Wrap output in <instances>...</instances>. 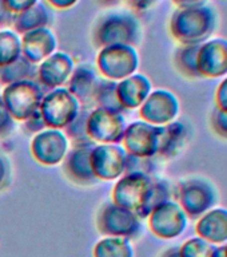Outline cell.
I'll return each mask as SVG.
<instances>
[{
  "mask_svg": "<svg viewBox=\"0 0 227 257\" xmlns=\"http://www.w3.org/2000/svg\"><path fill=\"white\" fill-rule=\"evenodd\" d=\"M218 26L215 8L207 4L176 8L170 18V34L179 44H202L211 39Z\"/></svg>",
  "mask_w": 227,
  "mask_h": 257,
  "instance_id": "1",
  "label": "cell"
},
{
  "mask_svg": "<svg viewBox=\"0 0 227 257\" xmlns=\"http://www.w3.org/2000/svg\"><path fill=\"white\" fill-rule=\"evenodd\" d=\"M142 38V26L135 14L130 11H112L96 20L92 30L95 47L103 48L114 44L135 47Z\"/></svg>",
  "mask_w": 227,
  "mask_h": 257,
  "instance_id": "2",
  "label": "cell"
},
{
  "mask_svg": "<svg viewBox=\"0 0 227 257\" xmlns=\"http://www.w3.org/2000/svg\"><path fill=\"white\" fill-rule=\"evenodd\" d=\"M174 197L191 220H198L218 204V190L211 181L202 177L180 181L174 188Z\"/></svg>",
  "mask_w": 227,
  "mask_h": 257,
  "instance_id": "3",
  "label": "cell"
},
{
  "mask_svg": "<svg viewBox=\"0 0 227 257\" xmlns=\"http://www.w3.org/2000/svg\"><path fill=\"white\" fill-rule=\"evenodd\" d=\"M43 96V88L34 80L7 84L2 94L8 112L16 120H27L39 111Z\"/></svg>",
  "mask_w": 227,
  "mask_h": 257,
  "instance_id": "4",
  "label": "cell"
},
{
  "mask_svg": "<svg viewBox=\"0 0 227 257\" xmlns=\"http://www.w3.org/2000/svg\"><path fill=\"white\" fill-rule=\"evenodd\" d=\"M96 226L102 234L120 238H135L139 236L142 226L140 218L135 213L115 202H106L99 209Z\"/></svg>",
  "mask_w": 227,
  "mask_h": 257,
  "instance_id": "5",
  "label": "cell"
},
{
  "mask_svg": "<svg viewBox=\"0 0 227 257\" xmlns=\"http://www.w3.org/2000/svg\"><path fill=\"white\" fill-rule=\"evenodd\" d=\"M98 71L106 79L122 80L132 75L139 64L135 47L127 44H114L100 48L98 58Z\"/></svg>",
  "mask_w": 227,
  "mask_h": 257,
  "instance_id": "6",
  "label": "cell"
},
{
  "mask_svg": "<svg viewBox=\"0 0 227 257\" xmlns=\"http://www.w3.org/2000/svg\"><path fill=\"white\" fill-rule=\"evenodd\" d=\"M48 128H64L75 119L80 111V103L67 88H54L43 96L39 108Z\"/></svg>",
  "mask_w": 227,
  "mask_h": 257,
  "instance_id": "7",
  "label": "cell"
},
{
  "mask_svg": "<svg viewBox=\"0 0 227 257\" xmlns=\"http://www.w3.org/2000/svg\"><path fill=\"white\" fill-rule=\"evenodd\" d=\"M126 122L119 111L96 107L90 112L87 119V134L96 144L122 142L126 132Z\"/></svg>",
  "mask_w": 227,
  "mask_h": 257,
  "instance_id": "8",
  "label": "cell"
},
{
  "mask_svg": "<svg viewBox=\"0 0 227 257\" xmlns=\"http://www.w3.org/2000/svg\"><path fill=\"white\" fill-rule=\"evenodd\" d=\"M154 181L155 178H152L148 174H140V173L124 174L123 178H120L119 182H116L115 188L112 190V202L130 209L138 216Z\"/></svg>",
  "mask_w": 227,
  "mask_h": 257,
  "instance_id": "9",
  "label": "cell"
},
{
  "mask_svg": "<svg viewBox=\"0 0 227 257\" xmlns=\"http://www.w3.org/2000/svg\"><path fill=\"white\" fill-rule=\"evenodd\" d=\"M147 218L151 232L163 240L175 238L187 228V216L179 204L174 200L159 205L152 210Z\"/></svg>",
  "mask_w": 227,
  "mask_h": 257,
  "instance_id": "10",
  "label": "cell"
},
{
  "mask_svg": "<svg viewBox=\"0 0 227 257\" xmlns=\"http://www.w3.org/2000/svg\"><path fill=\"white\" fill-rule=\"evenodd\" d=\"M162 126H154L144 120L132 122L126 127L124 149L128 154L152 158L158 154Z\"/></svg>",
  "mask_w": 227,
  "mask_h": 257,
  "instance_id": "11",
  "label": "cell"
},
{
  "mask_svg": "<svg viewBox=\"0 0 227 257\" xmlns=\"http://www.w3.org/2000/svg\"><path fill=\"white\" fill-rule=\"evenodd\" d=\"M127 152L120 145L100 144L91 150L92 172L99 181L115 180L124 173Z\"/></svg>",
  "mask_w": 227,
  "mask_h": 257,
  "instance_id": "12",
  "label": "cell"
},
{
  "mask_svg": "<svg viewBox=\"0 0 227 257\" xmlns=\"http://www.w3.org/2000/svg\"><path fill=\"white\" fill-rule=\"evenodd\" d=\"M179 114V100L168 90H155L150 92L140 106V118L154 126H166L174 122Z\"/></svg>",
  "mask_w": 227,
  "mask_h": 257,
  "instance_id": "13",
  "label": "cell"
},
{
  "mask_svg": "<svg viewBox=\"0 0 227 257\" xmlns=\"http://www.w3.org/2000/svg\"><path fill=\"white\" fill-rule=\"evenodd\" d=\"M196 66L200 78L215 79L227 75V39L214 38L199 44Z\"/></svg>",
  "mask_w": 227,
  "mask_h": 257,
  "instance_id": "14",
  "label": "cell"
},
{
  "mask_svg": "<svg viewBox=\"0 0 227 257\" xmlns=\"http://www.w3.org/2000/svg\"><path fill=\"white\" fill-rule=\"evenodd\" d=\"M32 156L43 165H58L68 152L67 137L58 128H44L31 144Z\"/></svg>",
  "mask_w": 227,
  "mask_h": 257,
  "instance_id": "15",
  "label": "cell"
},
{
  "mask_svg": "<svg viewBox=\"0 0 227 257\" xmlns=\"http://www.w3.org/2000/svg\"><path fill=\"white\" fill-rule=\"evenodd\" d=\"M67 82V90L80 104H83L84 107H91L95 104V96L102 83V78L92 66L86 63L79 64L74 68Z\"/></svg>",
  "mask_w": 227,
  "mask_h": 257,
  "instance_id": "16",
  "label": "cell"
},
{
  "mask_svg": "<svg viewBox=\"0 0 227 257\" xmlns=\"http://www.w3.org/2000/svg\"><path fill=\"white\" fill-rule=\"evenodd\" d=\"M22 55L31 63L39 64L56 50V38L48 27L32 30L22 35Z\"/></svg>",
  "mask_w": 227,
  "mask_h": 257,
  "instance_id": "17",
  "label": "cell"
},
{
  "mask_svg": "<svg viewBox=\"0 0 227 257\" xmlns=\"http://www.w3.org/2000/svg\"><path fill=\"white\" fill-rule=\"evenodd\" d=\"M94 146L74 148L63 158V170L68 180L78 185L99 182L91 166V150Z\"/></svg>",
  "mask_w": 227,
  "mask_h": 257,
  "instance_id": "18",
  "label": "cell"
},
{
  "mask_svg": "<svg viewBox=\"0 0 227 257\" xmlns=\"http://www.w3.org/2000/svg\"><path fill=\"white\" fill-rule=\"evenodd\" d=\"M72 71L74 62L71 56L64 52H54L38 66L40 83L50 88H58L66 83L70 79Z\"/></svg>",
  "mask_w": 227,
  "mask_h": 257,
  "instance_id": "19",
  "label": "cell"
},
{
  "mask_svg": "<svg viewBox=\"0 0 227 257\" xmlns=\"http://www.w3.org/2000/svg\"><path fill=\"white\" fill-rule=\"evenodd\" d=\"M195 232L198 237L210 244L224 245L227 242V209L212 208L196 221Z\"/></svg>",
  "mask_w": 227,
  "mask_h": 257,
  "instance_id": "20",
  "label": "cell"
},
{
  "mask_svg": "<svg viewBox=\"0 0 227 257\" xmlns=\"http://www.w3.org/2000/svg\"><path fill=\"white\" fill-rule=\"evenodd\" d=\"M116 92L123 108L140 107L151 92V82L142 74H132L120 80Z\"/></svg>",
  "mask_w": 227,
  "mask_h": 257,
  "instance_id": "21",
  "label": "cell"
},
{
  "mask_svg": "<svg viewBox=\"0 0 227 257\" xmlns=\"http://www.w3.org/2000/svg\"><path fill=\"white\" fill-rule=\"evenodd\" d=\"M188 141V130L182 122H171L162 126L158 156L164 160L175 158L184 149Z\"/></svg>",
  "mask_w": 227,
  "mask_h": 257,
  "instance_id": "22",
  "label": "cell"
},
{
  "mask_svg": "<svg viewBox=\"0 0 227 257\" xmlns=\"http://www.w3.org/2000/svg\"><path fill=\"white\" fill-rule=\"evenodd\" d=\"M51 10L48 7V4L44 2H38L35 6L27 8L26 11L15 14L12 18L11 26L16 34L23 35L32 30L47 27L48 24L51 23Z\"/></svg>",
  "mask_w": 227,
  "mask_h": 257,
  "instance_id": "23",
  "label": "cell"
},
{
  "mask_svg": "<svg viewBox=\"0 0 227 257\" xmlns=\"http://www.w3.org/2000/svg\"><path fill=\"white\" fill-rule=\"evenodd\" d=\"M199 44H179L174 51V64L178 71L188 79H199L196 66Z\"/></svg>",
  "mask_w": 227,
  "mask_h": 257,
  "instance_id": "24",
  "label": "cell"
},
{
  "mask_svg": "<svg viewBox=\"0 0 227 257\" xmlns=\"http://www.w3.org/2000/svg\"><path fill=\"white\" fill-rule=\"evenodd\" d=\"M35 75H38V64L31 63L23 55H20L15 62L0 67V83L4 86L22 80H31Z\"/></svg>",
  "mask_w": 227,
  "mask_h": 257,
  "instance_id": "25",
  "label": "cell"
},
{
  "mask_svg": "<svg viewBox=\"0 0 227 257\" xmlns=\"http://www.w3.org/2000/svg\"><path fill=\"white\" fill-rule=\"evenodd\" d=\"M90 107H82L79 114L71 123L66 126V134L67 140L71 141L74 148H84V146H95V142L90 140L87 134V119L90 115Z\"/></svg>",
  "mask_w": 227,
  "mask_h": 257,
  "instance_id": "26",
  "label": "cell"
},
{
  "mask_svg": "<svg viewBox=\"0 0 227 257\" xmlns=\"http://www.w3.org/2000/svg\"><path fill=\"white\" fill-rule=\"evenodd\" d=\"M131 244L127 238L107 237L99 241L94 248V257H132Z\"/></svg>",
  "mask_w": 227,
  "mask_h": 257,
  "instance_id": "27",
  "label": "cell"
},
{
  "mask_svg": "<svg viewBox=\"0 0 227 257\" xmlns=\"http://www.w3.org/2000/svg\"><path fill=\"white\" fill-rule=\"evenodd\" d=\"M22 55L19 34L12 30H0V67L15 62Z\"/></svg>",
  "mask_w": 227,
  "mask_h": 257,
  "instance_id": "28",
  "label": "cell"
},
{
  "mask_svg": "<svg viewBox=\"0 0 227 257\" xmlns=\"http://www.w3.org/2000/svg\"><path fill=\"white\" fill-rule=\"evenodd\" d=\"M116 87H118V82L115 80L102 79V83H100L95 96V106L119 112L120 110H123L119 99H118Z\"/></svg>",
  "mask_w": 227,
  "mask_h": 257,
  "instance_id": "29",
  "label": "cell"
},
{
  "mask_svg": "<svg viewBox=\"0 0 227 257\" xmlns=\"http://www.w3.org/2000/svg\"><path fill=\"white\" fill-rule=\"evenodd\" d=\"M215 245L210 244L200 237H192L179 246L180 257H212Z\"/></svg>",
  "mask_w": 227,
  "mask_h": 257,
  "instance_id": "30",
  "label": "cell"
},
{
  "mask_svg": "<svg viewBox=\"0 0 227 257\" xmlns=\"http://www.w3.org/2000/svg\"><path fill=\"white\" fill-rule=\"evenodd\" d=\"M154 168H155V165H154L152 158L132 156V154H128L127 153L123 174L140 173V174H148V176H151Z\"/></svg>",
  "mask_w": 227,
  "mask_h": 257,
  "instance_id": "31",
  "label": "cell"
},
{
  "mask_svg": "<svg viewBox=\"0 0 227 257\" xmlns=\"http://www.w3.org/2000/svg\"><path fill=\"white\" fill-rule=\"evenodd\" d=\"M210 123H211L212 132L220 138L227 140V112L222 111L219 108L214 107L210 116Z\"/></svg>",
  "mask_w": 227,
  "mask_h": 257,
  "instance_id": "32",
  "label": "cell"
},
{
  "mask_svg": "<svg viewBox=\"0 0 227 257\" xmlns=\"http://www.w3.org/2000/svg\"><path fill=\"white\" fill-rule=\"evenodd\" d=\"M14 130V118L8 112L0 94V138L7 137Z\"/></svg>",
  "mask_w": 227,
  "mask_h": 257,
  "instance_id": "33",
  "label": "cell"
},
{
  "mask_svg": "<svg viewBox=\"0 0 227 257\" xmlns=\"http://www.w3.org/2000/svg\"><path fill=\"white\" fill-rule=\"evenodd\" d=\"M39 0H4V3L7 6L11 14H19L22 11H26L27 8L35 6Z\"/></svg>",
  "mask_w": 227,
  "mask_h": 257,
  "instance_id": "34",
  "label": "cell"
},
{
  "mask_svg": "<svg viewBox=\"0 0 227 257\" xmlns=\"http://www.w3.org/2000/svg\"><path fill=\"white\" fill-rule=\"evenodd\" d=\"M215 107L227 112V76L219 83L215 91Z\"/></svg>",
  "mask_w": 227,
  "mask_h": 257,
  "instance_id": "35",
  "label": "cell"
},
{
  "mask_svg": "<svg viewBox=\"0 0 227 257\" xmlns=\"http://www.w3.org/2000/svg\"><path fill=\"white\" fill-rule=\"evenodd\" d=\"M26 122V128H27L30 133H38V132H43L44 128H47L46 123H44L43 118H42V114L40 111H36L31 118H28Z\"/></svg>",
  "mask_w": 227,
  "mask_h": 257,
  "instance_id": "36",
  "label": "cell"
},
{
  "mask_svg": "<svg viewBox=\"0 0 227 257\" xmlns=\"http://www.w3.org/2000/svg\"><path fill=\"white\" fill-rule=\"evenodd\" d=\"M132 11L135 12H144L150 10L158 0H123Z\"/></svg>",
  "mask_w": 227,
  "mask_h": 257,
  "instance_id": "37",
  "label": "cell"
},
{
  "mask_svg": "<svg viewBox=\"0 0 227 257\" xmlns=\"http://www.w3.org/2000/svg\"><path fill=\"white\" fill-rule=\"evenodd\" d=\"M12 18H14V14L10 12V10L7 8L4 0H0V26L2 27H6V26H11Z\"/></svg>",
  "mask_w": 227,
  "mask_h": 257,
  "instance_id": "38",
  "label": "cell"
},
{
  "mask_svg": "<svg viewBox=\"0 0 227 257\" xmlns=\"http://www.w3.org/2000/svg\"><path fill=\"white\" fill-rule=\"evenodd\" d=\"M78 2L79 0H46V3L55 10H68L74 7Z\"/></svg>",
  "mask_w": 227,
  "mask_h": 257,
  "instance_id": "39",
  "label": "cell"
},
{
  "mask_svg": "<svg viewBox=\"0 0 227 257\" xmlns=\"http://www.w3.org/2000/svg\"><path fill=\"white\" fill-rule=\"evenodd\" d=\"M8 173H10V166H8L7 160L0 154V189L7 182Z\"/></svg>",
  "mask_w": 227,
  "mask_h": 257,
  "instance_id": "40",
  "label": "cell"
},
{
  "mask_svg": "<svg viewBox=\"0 0 227 257\" xmlns=\"http://www.w3.org/2000/svg\"><path fill=\"white\" fill-rule=\"evenodd\" d=\"M207 0H172V3L175 4L178 8H187V7H198L203 6Z\"/></svg>",
  "mask_w": 227,
  "mask_h": 257,
  "instance_id": "41",
  "label": "cell"
},
{
  "mask_svg": "<svg viewBox=\"0 0 227 257\" xmlns=\"http://www.w3.org/2000/svg\"><path fill=\"white\" fill-rule=\"evenodd\" d=\"M160 257H180L179 246H174V248L167 249L166 252L162 253V256Z\"/></svg>",
  "mask_w": 227,
  "mask_h": 257,
  "instance_id": "42",
  "label": "cell"
},
{
  "mask_svg": "<svg viewBox=\"0 0 227 257\" xmlns=\"http://www.w3.org/2000/svg\"><path fill=\"white\" fill-rule=\"evenodd\" d=\"M212 257H227L226 252H224V246L220 245V246H216L215 250H214V254Z\"/></svg>",
  "mask_w": 227,
  "mask_h": 257,
  "instance_id": "43",
  "label": "cell"
},
{
  "mask_svg": "<svg viewBox=\"0 0 227 257\" xmlns=\"http://www.w3.org/2000/svg\"><path fill=\"white\" fill-rule=\"evenodd\" d=\"M100 4H103V6H115V4L120 3V2H123V0H98Z\"/></svg>",
  "mask_w": 227,
  "mask_h": 257,
  "instance_id": "44",
  "label": "cell"
},
{
  "mask_svg": "<svg viewBox=\"0 0 227 257\" xmlns=\"http://www.w3.org/2000/svg\"><path fill=\"white\" fill-rule=\"evenodd\" d=\"M223 246H224V252H226V256H227V242L223 245Z\"/></svg>",
  "mask_w": 227,
  "mask_h": 257,
  "instance_id": "45",
  "label": "cell"
}]
</instances>
